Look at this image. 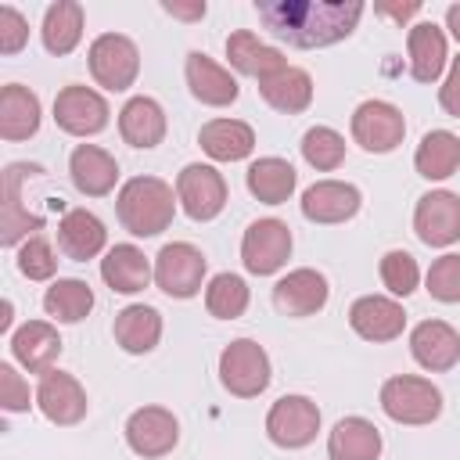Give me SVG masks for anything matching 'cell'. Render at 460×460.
I'll list each match as a JSON object with an SVG mask.
<instances>
[{
	"mask_svg": "<svg viewBox=\"0 0 460 460\" xmlns=\"http://www.w3.org/2000/svg\"><path fill=\"white\" fill-rule=\"evenodd\" d=\"M11 356L29 374H50L61 356V334L47 320H25L18 331H11Z\"/></svg>",
	"mask_w": 460,
	"mask_h": 460,
	"instance_id": "ffe728a7",
	"label": "cell"
},
{
	"mask_svg": "<svg viewBox=\"0 0 460 460\" xmlns=\"http://www.w3.org/2000/svg\"><path fill=\"white\" fill-rule=\"evenodd\" d=\"M29 43V22L22 18L18 7L4 4L0 7V54H18Z\"/></svg>",
	"mask_w": 460,
	"mask_h": 460,
	"instance_id": "7bdbcfd3",
	"label": "cell"
},
{
	"mask_svg": "<svg viewBox=\"0 0 460 460\" xmlns=\"http://www.w3.org/2000/svg\"><path fill=\"white\" fill-rule=\"evenodd\" d=\"M115 212L133 237H158L176 216V190L158 176H133L119 187Z\"/></svg>",
	"mask_w": 460,
	"mask_h": 460,
	"instance_id": "7a4b0ae2",
	"label": "cell"
},
{
	"mask_svg": "<svg viewBox=\"0 0 460 460\" xmlns=\"http://www.w3.org/2000/svg\"><path fill=\"white\" fill-rule=\"evenodd\" d=\"M36 406L40 413L50 420V424H61V428H72L86 417L90 410V399H86V388L79 385L75 374H65V370H50L40 377V388H36Z\"/></svg>",
	"mask_w": 460,
	"mask_h": 460,
	"instance_id": "5bb4252c",
	"label": "cell"
},
{
	"mask_svg": "<svg viewBox=\"0 0 460 460\" xmlns=\"http://www.w3.org/2000/svg\"><path fill=\"white\" fill-rule=\"evenodd\" d=\"M183 75H187V86H190L194 101H201V104H208V108H226V104H234L237 93H241L237 79H234L223 65H216L205 50H190V54H187Z\"/></svg>",
	"mask_w": 460,
	"mask_h": 460,
	"instance_id": "44dd1931",
	"label": "cell"
},
{
	"mask_svg": "<svg viewBox=\"0 0 460 460\" xmlns=\"http://www.w3.org/2000/svg\"><path fill=\"white\" fill-rule=\"evenodd\" d=\"M43 309L58 323H79L93 309V291L79 277H58L43 295Z\"/></svg>",
	"mask_w": 460,
	"mask_h": 460,
	"instance_id": "d590c367",
	"label": "cell"
},
{
	"mask_svg": "<svg viewBox=\"0 0 460 460\" xmlns=\"http://www.w3.org/2000/svg\"><path fill=\"white\" fill-rule=\"evenodd\" d=\"M331 460H377L381 456V431L367 417H341L327 435Z\"/></svg>",
	"mask_w": 460,
	"mask_h": 460,
	"instance_id": "4dcf8cb0",
	"label": "cell"
},
{
	"mask_svg": "<svg viewBox=\"0 0 460 460\" xmlns=\"http://www.w3.org/2000/svg\"><path fill=\"white\" fill-rule=\"evenodd\" d=\"M162 11L172 14V18H183V22L205 18V4H201V0H198V4H162Z\"/></svg>",
	"mask_w": 460,
	"mask_h": 460,
	"instance_id": "bcb514c9",
	"label": "cell"
},
{
	"mask_svg": "<svg viewBox=\"0 0 460 460\" xmlns=\"http://www.w3.org/2000/svg\"><path fill=\"white\" fill-rule=\"evenodd\" d=\"M18 270L29 280H50L54 277L58 255H54V248H50V241L43 234H32L29 241H22V248H18Z\"/></svg>",
	"mask_w": 460,
	"mask_h": 460,
	"instance_id": "60d3db41",
	"label": "cell"
},
{
	"mask_svg": "<svg viewBox=\"0 0 460 460\" xmlns=\"http://www.w3.org/2000/svg\"><path fill=\"white\" fill-rule=\"evenodd\" d=\"M374 11H377V14H388V18H395V22L402 25L406 18L420 14V4H417V0H410V4H377Z\"/></svg>",
	"mask_w": 460,
	"mask_h": 460,
	"instance_id": "f6af8a7d",
	"label": "cell"
},
{
	"mask_svg": "<svg viewBox=\"0 0 460 460\" xmlns=\"http://www.w3.org/2000/svg\"><path fill=\"white\" fill-rule=\"evenodd\" d=\"M248 302H252V291H248L244 277H237V273H216L208 280V288H205V309L216 320H237V316H244Z\"/></svg>",
	"mask_w": 460,
	"mask_h": 460,
	"instance_id": "8d00e7d4",
	"label": "cell"
},
{
	"mask_svg": "<svg viewBox=\"0 0 460 460\" xmlns=\"http://www.w3.org/2000/svg\"><path fill=\"white\" fill-rule=\"evenodd\" d=\"M406 54H410V75L417 83H435L449 65L446 32L435 22H417L406 32Z\"/></svg>",
	"mask_w": 460,
	"mask_h": 460,
	"instance_id": "cb8c5ba5",
	"label": "cell"
},
{
	"mask_svg": "<svg viewBox=\"0 0 460 460\" xmlns=\"http://www.w3.org/2000/svg\"><path fill=\"white\" fill-rule=\"evenodd\" d=\"M104 244H108V230H104V223L90 208H68L58 219V248L72 262L97 259L104 252Z\"/></svg>",
	"mask_w": 460,
	"mask_h": 460,
	"instance_id": "603a6c76",
	"label": "cell"
},
{
	"mask_svg": "<svg viewBox=\"0 0 460 460\" xmlns=\"http://www.w3.org/2000/svg\"><path fill=\"white\" fill-rule=\"evenodd\" d=\"M40 165H29V162H11L4 169V201H0V244H18V241H29L32 234L29 230H40L43 219L40 216H29V208H22V180L36 176Z\"/></svg>",
	"mask_w": 460,
	"mask_h": 460,
	"instance_id": "9a60e30c",
	"label": "cell"
},
{
	"mask_svg": "<svg viewBox=\"0 0 460 460\" xmlns=\"http://www.w3.org/2000/svg\"><path fill=\"white\" fill-rule=\"evenodd\" d=\"M410 356L431 370V374H446L460 363V334L453 323L446 320H420L410 331Z\"/></svg>",
	"mask_w": 460,
	"mask_h": 460,
	"instance_id": "ac0fdd59",
	"label": "cell"
},
{
	"mask_svg": "<svg viewBox=\"0 0 460 460\" xmlns=\"http://www.w3.org/2000/svg\"><path fill=\"white\" fill-rule=\"evenodd\" d=\"M302 158L316 169V172H334L345 162V137L331 126H313L302 137Z\"/></svg>",
	"mask_w": 460,
	"mask_h": 460,
	"instance_id": "74e56055",
	"label": "cell"
},
{
	"mask_svg": "<svg viewBox=\"0 0 460 460\" xmlns=\"http://www.w3.org/2000/svg\"><path fill=\"white\" fill-rule=\"evenodd\" d=\"M413 169L424 180H449L460 169V137L449 129H431L413 151Z\"/></svg>",
	"mask_w": 460,
	"mask_h": 460,
	"instance_id": "e575fe53",
	"label": "cell"
},
{
	"mask_svg": "<svg viewBox=\"0 0 460 460\" xmlns=\"http://www.w3.org/2000/svg\"><path fill=\"white\" fill-rule=\"evenodd\" d=\"M180 442V420L172 417V410L165 406H140L129 413L126 420V446L144 456V460H158L165 453H172Z\"/></svg>",
	"mask_w": 460,
	"mask_h": 460,
	"instance_id": "7c38bea8",
	"label": "cell"
},
{
	"mask_svg": "<svg viewBox=\"0 0 460 460\" xmlns=\"http://www.w3.org/2000/svg\"><path fill=\"white\" fill-rule=\"evenodd\" d=\"M111 334L119 341L122 352L129 356H144L158 345L162 338V313L155 305H144V302H133L126 309L115 313V323H111Z\"/></svg>",
	"mask_w": 460,
	"mask_h": 460,
	"instance_id": "f1b7e54d",
	"label": "cell"
},
{
	"mask_svg": "<svg viewBox=\"0 0 460 460\" xmlns=\"http://www.w3.org/2000/svg\"><path fill=\"white\" fill-rule=\"evenodd\" d=\"M413 234L428 248H449L460 241V194L453 190H428L417 198L413 208Z\"/></svg>",
	"mask_w": 460,
	"mask_h": 460,
	"instance_id": "4fadbf2b",
	"label": "cell"
},
{
	"mask_svg": "<svg viewBox=\"0 0 460 460\" xmlns=\"http://www.w3.org/2000/svg\"><path fill=\"white\" fill-rule=\"evenodd\" d=\"M255 11L288 47L316 50L352 36L367 7L359 0H255Z\"/></svg>",
	"mask_w": 460,
	"mask_h": 460,
	"instance_id": "6da1fadb",
	"label": "cell"
},
{
	"mask_svg": "<svg viewBox=\"0 0 460 460\" xmlns=\"http://www.w3.org/2000/svg\"><path fill=\"white\" fill-rule=\"evenodd\" d=\"M86 65H90V75L97 86L122 93L140 75V50L122 32H101L86 50Z\"/></svg>",
	"mask_w": 460,
	"mask_h": 460,
	"instance_id": "5b68a950",
	"label": "cell"
},
{
	"mask_svg": "<svg viewBox=\"0 0 460 460\" xmlns=\"http://www.w3.org/2000/svg\"><path fill=\"white\" fill-rule=\"evenodd\" d=\"M424 284H428V295H431L435 302H446V305L460 302V255H456V252L438 255V259L428 266Z\"/></svg>",
	"mask_w": 460,
	"mask_h": 460,
	"instance_id": "ab89813d",
	"label": "cell"
},
{
	"mask_svg": "<svg viewBox=\"0 0 460 460\" xmlns=\"http://www.w3.org/2000/svg\"><path fill=\"white\" fill-rule=\"evenodd\" d=\"M438 104L446 115L460 119V58H449V72L438 86Z\"/></svg>",
	"mask_w": 460,
	"mask_h": 460,
	"instance_id": "ee69618b",
	"label": "cell"
},
{
	"mask_svg": "<svg viewBox=\"0 0 460 460\" xmlns=\"http://www.w3.org/2000/svg\"><path fill=\"white\" fill-rule=\"evenodd\" d=\"M226 58H230V65L241 75H255L259 83L270 79V75H277L280 68H288V58L277 47L262 43L252 29H237V32L226 36Z\"/></svg>",
	"mask_w": 460,
	"mask_h": 460,
	"instance_id": "484cf974",
	"label": "cell"
},
{
	"mask_svg": "<svg viewBox=\"0 0 460 460\" xmlns=\"http://www.w3.org/2000/svg\"><path fill=\"white\" fill-rule=\"evenodd\" d=\"M381 410L395 420V424H431L442 413V392L417 374H395L381 385Z\"/></svg>",
	"mask_w": 460,
	"mask_h": 460,
	"instance_id": "3957f363",
	"label": "cell"
},
{
	"mask_svg": "<svg viewBox=\"0 0 460 460\" xmlns=\"http://www.w3.org/2000/svg\"><path fill=\"white\" fill-rule=\"evenodd\" d=\"M176 201L194 223H208L223 212L226 205V180L216 165L190 162L176 176Z\"/></svg>",
	"mask_w": 460,
	"mask_h": 460,
	"instance_id": "ba28073f",
	"label": "cell"
},
{
	"mask_svg": "<svg viewBox=\"0 0 460 460\" xmlns=\"http://www.w3.org/2000/svg\"><path fill=\"white\" fill-rule=\"evenodd\" d=\"M446 29H449L453 40L460 43V4H449V7H446Z\"/></svg>",
	"mask_w": 460,
	"mask_h": 460,
	"instance_id": "7dc6e473",
	"label": "cell"
},
{
	"mask_svg": "<svg viewBox=\"0 0 460 460\" xmlns=\"http://www.w3.org/2000/svg\"><path fill=\"white\" fill-rule=\"evenodd\" d=\"M327 295H331L327 277L313 266H298L273 284V305L284 316H313L327 305Z\"/></svg>",
	"mask_w": 460,
	"mask_h": 460,
	"instance_id": "e0dca14e",
	"label": "cell"
},
{
	"mask_svg": "<svg viewBox=\"0 0 460 460\" xmlns=\"http://www.w3.org/2000/svg\"><path fill=\"white\" fill-rule=\"evenodd\" d=\"M259 93H262V101H266L273 111L298 115V111H305V108L313 104V79H309L305 68L288 65V68H280L277 75L262 79V83H259Z\"/></svg>",
	"mask_w": 460,
	"mask_h": 460,
	"instance_id": "d6a6232c",
	"label": "cell"
},
{
	"mask_svg": "<svg viewBox=\"0 0 460 460\" xmlns=\"http://www.w3.org/2000/svg\"><path fill=\"white\" fill-rule=\"evenodd\" d=\"M198 144L212 162H241L255 151V129L241 119H208L198 129Z\"/></svg>",
	"mask_w": 460,
	"mask_h": 460,
	"instance_id": "4316f807",
	"label": "cell"
},
{
	"mask_svg": "<svg viewBox=\"0 0 460 460\" xmlns=\"http://www.w3.org/2000/svg\"><path fill=\"white\" fill-rule=\"evenodd\" d=\"M244 183L252 190V198H259L262 205H284L291 194H295V183H298V172L288 158H277V155H266V158H255L244 172Z\"/></svg>",
	"mask_w": 460,
	"mask_h": 460,
	"instance_id": "1f68e13d",
	"label": "cell"
},
{
	"mask_svg": "<svg viewBox=\"0 0 460 460\" xmlns=\"http://www.w3.org/2000/svg\"><path fill=\"white\" fill-rule=\"evenodd\" d=\"M291 226L284 219H255L241 237V262L255 277L277 273L291 259Z\"/></svg>",
	"mask_w": 460,
	"mask_h": 460,
	"instance_id": "9c48e42d",
	"label": "cell"
},
{
	"mask_svg": "<svg viewBox=\"0 0 460 460\" xmlns=\"http://www.w3.org/2000/svg\"><path fill=\"white\" fill-rule=\"evenodd\" d=\"M108 115H111L108 101L97 90L83 86V83H68L54 97V122L65 133H72V137H93V133H101L108 126Z\"/></svg>",
	"mask_w": 460,
	"mask_h": 460,
	"instance_id": "8fae6325",
	"label": "cell"
},
{
	"mask_svg": "<svg viewBox=\"0 0 460 460\" xmlns=\"http://www.w3.org/2000/svg\"><path fill=\"white\" fill-rule=\"evenodd\" d=\"M119 137L129 144V147H158L165 140V111L155 97H129L119 111Z\"/></svg>",
	"mask_w": 460,
	"mask_h": 460,
	"instance_id": "d4e9b609",
	"label": "cell"
},
{
	"mask_svg": "<svg viewBox=\"0 0 460 460\" xmlns=\"http://www.w3.org/2000/svg\"><path fill=\"white\" fill-rule=\"evenodd\" d=\"M155 277L147 255L137 244H111L101 259V280L119 295H137Z\"/></svg>",
	"mask_w": 460,
	"mask_h": 460,
	"instance_id": "83f0119b",
	"label": "cell"
},
{
	"mask_svg": "<svg viewBox=\"0 0 460 460\" xmlns=\"http://www.w3.org/2000/svg\"><path fill=\"white\" fill-rule=\"evenodd\" d=\"M40 119H43L40 97H36L29 86L7 83V86L0 90V137H4V140L18 144V140L36 137Z\"/></svg>",
	"mask_w": 460,
	"mask_h": 460,
	"instance_id": "f546056e",
	"label": "cell"
},
{
	"mask_svg": "<svg viewBox=\"0 0 460 460\" xmlns=\"http://www.w3.org/2000/svg\"><path fill=\"white\" fill-rule=\"evenodd\" d=\"M29 399V381L14 370V363H0V406L7 413H25L32 406Z\"/></svg>",
	"mask_w": 460,
	"mask_h": 460,
	"instance_id": "b9f144b4",
	"label": "cell"
},
{
	"mask_svg": "<svg viewBox=\"0 0 460 460\" xmlns=\"http://www.w3.org/2000/svg\"><path fill=\"white\" fill-rule=\"evenodd\" d=\"M320 431V406L309 395H280L266 413V435L280 449H302Z\"/></svg>",
	"mask_w": 460,
	"mask_h": 460,
	"instance_id": "30bf717a",
	"label": "cell"
},
{
	"mask_svg": "<svg viewBox=\"0 0 460 460\" xmlns=\"http://www.w3.org/2000/svg\"><path fill=\"white\" fill-rule=\"evenodd\" d=\"M349 129H352V140H356L363 151H370V155H388V151H395V147L402 144V137H406V119H402V111H399L392 101L370 97V101H363V104L352 111Z\"/></svg>",
	"mask_w": 460,
	"mask_h": 460,
	"instance_id": "52a82bcc",
	"label": "cell"
},
{
	"mask_svg": "<svg viewBox=\"0 0 460 460\" xmlns=\"http://www.w3.org/2000/svg\"><path fill=\"white\" fill-rule=\"evenodd\" d=\"M68 176L79 194L86 198H104L119 183V162L97 144H75L68 155Z\"/></svg>",
	"mask_w": 460,
	"mask_h": 460,
	"instance_id": "7402d4cb",
	"label": "cell"
},
{
	"mask_svg": "<svg viewBox=\"0 0 460 460\" xmlns=\"http://www.w3.org/2000/svg\"><path fill=\"white\" fill-rule=\"evenodd\" d=\"M270 356L259 341L252 338H234L223 352H219V381L230 395L237 399H255L270 388Z\"/></svg>",
	"mask_w": 460,
	"mask_h": 460,
	"instance_id": "277c9868",
	"label": "cell"
},
{
	"mask_svg": "<svg viewBox=\"0 0 460 460\" xmlns=\"http://www.w3.org/2000/svg\"><path fill=\"white\" fill-rule=\"evenodd\" d=\"M40 36H43L47 54H54V58L72 54L79 47V40H83V4L79 0H58V4H50L47 14H43Z\"/></svg>",
	"mask_w": 460,
	"mask_h": 460,
	"instance_id": "836d02e7",
	"label": "cell"
},
{
	"mask_svg": "<svg viewBox=\"0 0 460 460\" xmlns=\"http://www.w3.org/2000/svg\"><path fill=\"white\" fill-rule=\"evenodd\" d=\"M205 270H208V259L190 241L162 244V252L155 255V284L169 298H194L205 284Z\"/></svg>",
	"mask_w": 460,
	"mask_h": 460,
	"instance_id": "8992f818",
	"label": "cell"
},
{
	"mask_svg": "<svg viewBox=\"0 0 460 460\" xmlns=\"http://www.w3.org/2000/svg\"><path fill=\"white\" fill-rule=\"evenodd\" d=\"M381 284H385L395 298L413 295L417 284H420V266H417V259H413L410 252H402V248L385 252V255H381Z\"/></svg>",
	"mask_w": 460,
	"mask_h": 460,
	"instance_id": "f35d334b",
	"label": "cell"
},
{
	"mask_svg": "<svg viewBox=\"0 0 460 460\" xmlns=\"http://www.w3.org/2000/svg\"><path fill=\"white\" fill-rule=\"evenodd\" d=\"M298 205H302V216L309 223L331 226V223L352 219L359 212V205H363V194H359L356 183H345V180H316L313 187L302 190Z\"/></svg>",
	"mask_w": 460,
	"mask_h": 460,
	"instance_id": "2e32d148",
	"label": "cell"
},
{
	"mask_svg": "<svg viewBox=\"0 0 460 460\" xmlns=\"http://www.w3.org/2000/svg\"><path fill=\"white\" fill-rule=\"evenodd\" d=\"M349 327L363 341H395L406 327V313L388 295H363L349 305Z\"/></svg>",
	"mask_w": 460,
	"mask_h": 460,
	"instance_id": "d6986e66",
	"label": "cell"
}]
</instances>
